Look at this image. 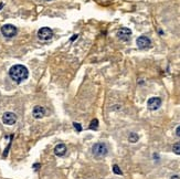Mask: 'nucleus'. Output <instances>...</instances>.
Here are the masks:
<instances>
[{"label": "nucleus", "mask_w": 180, "mask_h": 179, "mask_svg": "<svg viewBox=\"0 0 180 179\" xmlns=\"http://www.w3.org/2000/svg\"><path fill=\"white\" fill-rule=\"evenodd\" d=\"M52 37H53V31L51 30L50 28H48V27L41 28L40 30L38 31V38L40 39V40H43V41L50 40Z\"/></svg>", "instance_id": "4"}, {"label": "nucleus", "mask_w": 180, "mask_h": 179, "mask_svg": "<svg viewBox=\"0 0 180 179\" xmlns=\"http://www.w3.org/2000/svg\"><path fill=\"white\" fill-rule=\"evenodd\" d=\"M173 153H175V154L180 155V143H176V144L173 145Z\"/></svg>", "instance_id": "13"}, {"label": "nucleus", "mask_w": 180, "mask_h": 179, "mask_svg": "<svg viewBox=\"0 0 180 179\" xmlns=\"http://www.w3.org/2000/svg\"><path fill=\"white\" fill-rule=\"evenodd\" d=\"M92 151H93V155H95L96 157H104L108 153V148L104 143H96L92 147Z\"/></svg>", "instance_id": "2"}, {"label": "nucleus", "mask_w": 180, "mask_h": 179, "mask_svg": "<svg viewBox=\"0 0 180 179\" xmlns=\"http://www.w3.org/2000/svg\"><path fill=\"white\" fill-rule=\"evenodd\" d=\"M32 114H33V116H34V119H42V117L46 115V110H44V107H42V106L37 105L33 107Z\"/></svg>", "instance_id": "9"}, {"label": "nucleus", "mask_w": 180, "mask_h": 179, "mask_svg": "<svg viewBox=\"0 0 180 179\" xmlns=\"http://www.w3.org/2000/svg\"><path fill=\"white\" fill-rule=\"evenodd\" d=\"M117 37L119 40L122 41H128L132 37V30L128 28H122L117 31Z\"/></svg>", "instance_id": "6"}, {"label": "nucleus", "mask_w": 180, "mask_h": 179, "mask_svg": "<svg viewBox=\"0 0 180 179\" xmlns=\"http://www.w3.org/2000/svg\"><path fill=\"white\" fill-rule=\"evenodd\" d=\"M2 7H3V3H0V9H1Z\"/></svg>", "instance_id": "18"}, {"label": "nucleus", "mask_w": 180, "mask_h": 179, "mask_svg": "<svg viewBox=\"0 0 180 179\" xmlns=\"http://www.w3.org/2000/svg\"><path fill=\"white\" fill-rule=\"evenodd\" d=\"M160 105H161V100L159 97H151L147 102V106L150 111H156L159 109Z\"/></svg>", "instance_id": "8"}, {"label": "nucleus", "mask_w": 180, "mask_h": 179, "mask_svg": "<svg viewBox=\"0 0 180 179\" xmlns=\"http://www.w3.org/2000/svg\"><path fill=\"white\" fill-rule=\"evenodd\" d=\"M1 33L6 38H12L17 34V28L12 25H5L1 28Z\"/></svg>", "instance_id": "3"}, {"label": "nucleus", "mask_w": 180, "mask_h": 179, "mask_svg": "<svg viewBox=\"0 0 180 179\" xmlns=\"http://www.w3.org/2000/svg\"><path fill=\"white\" fill-rule=\"evenodd\" d=\"M138 135H137L136 133H132L130 135V137H128V141H130V143H137L138 141Z\"/></svg>", "instance_id": "11"}, {"label": "nucleus", "mask_w": 180, "mask_h": 179, "mask_svg": "<svg viewBox=\"0 0 180 179\" xmlns=\"http://www.w3.org/2000/svg\"><path fill=\"white\" fill-rule=\"evenodd\" d=\"M9 75H10L11 80L15 81V83H21L24 80H27L29 76V71L22 64H15V65L11 66L9 70Z\"/></svg>", "instance_id": "1"}, {"label": "nucleus", "mask_w": 180, "mask_h": 179, "mask_svg": "<svg viewBox=\"0 0 180 179\" xmlns=\"http://www.w3.org/2000/svg\"><path fill=\"white\" fill-rule=\"evenodd\" d=\"M113 172H114L116 175H122L123 174L122 170L119 169V167L117 166V165H114V166H113Z\"/></svg>", "instance_id": "14"}, {"label": "nucleus", "mask_w": 180, "mask_h": 179, "mask_svg": "<svg viewBox=\"0 0 180 179\" xmlns=\"http://www.w3.org/2000/svg\"><path fill=\"white\" fill-rule=\"evenodd\" d=\"M136 44L138 46L139 49H147L151 46V41L148 37H145V35H142L136 40Z\"/></svg>", "instance_id": "7"}, {"label": "nucleus", "mask_w": 180, "mask_h": 179, "mask_svg": "<svg viewBox=\"0 0 180 179\" xmlns=\"http://www.w3.org/2000/svg\"><path fill=\"white\" fill-rule=\"evenodd\" d=\"M176 134H177L178 137H180V126L177 127V129H176Z\"/></svg>", "instance_id": "16"}, {"label": "nucleus", "mask_w": 180, "mask_h": 179, "mask_svg": "<svg viewBox=\"0 0 180 179\" xmlns=\"http://www.w3.org/2000/svg\"><path fill=\"white\" fill-rule=\"evenodd\" d=\"M66 153V146L64 144H59L55 146V148H54V154L56 155V156H64Z\"/></svg>", "instance_id": "10"}, {"label": "nucleus", "mask_w": 180, "mask_h": 179, "mask_svg": "<svg viewBox=\"0 0 180 179\" xmlns=\"http://www.w3.org/2000/svg\"><path fill=\"white\" fill-rule=\"evenodd\" d=\"M73 125H74V128H75L77 132H81L82 131V127H81V125H80L79 123H74Z\"/></svg>", "instance_id": "15"}, {"label": "nucleus", "mask_w": 180, "mask_h": 179, "mask_svg": "<svg viewBox=\"0 0 180 179\" xmlns=\"http://www.w3.org/2000/svg\"><path fill=\"white\" fill-rule=\"evenodd\" d=\"M90 128L94 129V131H96V129L99 128V121H97L96 119H94L93 121L91 122V124H90Z\"/></svg>", "instance_id": "12"}, {"label": "nucleus", "mask_w": 180, "mask_h": 179, "mask_svg": "<svg viewBox=\"0 0 180 179\" xmlns=\"http://www.w3.org/2000/svg\"><path fill=\"white\" fill-rule=\"evenodd\" d=\"M2 122L6 125H13L17 122V115L12 112H6L2 115Z\"/></svg>", "instance_id": "5"}, {"label": "nucleus", "mask_w": 180, "mask_h": 179, "mask_svg": "<svg viewBox=\"0 0 180 179\" xmlns=\"http://www.w3.org/2000/svg\"><path fill=\"white\" fill-rule=\"evenodd\" d=\"M170 179H180V177L179 176H176V175H175V176H173Z\"/></svg>", "instance_id": "17"}]
</instances>
